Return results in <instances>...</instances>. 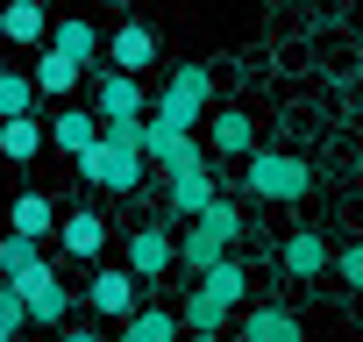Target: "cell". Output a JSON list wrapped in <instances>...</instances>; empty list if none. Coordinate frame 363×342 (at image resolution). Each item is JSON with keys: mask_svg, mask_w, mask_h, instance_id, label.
I'll return each mask as SVG.
<instances>
[{"mask_svg": "<svg viewBox=\"0 0 363 342\" xmlns=\"http://www.w3.org/2000/svg\"><path fill=\"white\" fill-rule=\"evenodd\" d=\"M0 43H8V29H0Z\"/></svg>", "mask_w": 363, "mask_h": 342, "instance_id": "32", "label": "cell"}, {"mask_svg": "<svg viewBox=\"0 0 363 342\" xmlns=\"http://www.w3.org/2000/svg\"><path fill=\"white\" fill-rule=\"evenodd\" d=\"M207 143H214V157H250L257 150V121L242 107H207Z\"/></svg>", "mask_w": 363, "mask_h": 342, "instance_id": "11", "label": "cell"}, {"mask_svg": "<svg viewBox=\"0 0 363 342\" xmlns=\"http://www.w3.org/2000/svg\"><path fill=\"white\" fill-rule=\"evenodd\" d=\"M29 328V307H22V292L15 285H0V335H22Z\"/></svg>", "mask_w": 363, "mask_h": 342, "instance_id": "29", "label": "cell"}, {"mask_svg": "<svg viewBox=\"0 0 363 342\" xmlns=\"http://www.w3.org/2000/svg\"><path fill=\"white\" fill-rule=\"evenodd\" d=\"M207 107H214V79H207V65H178V72L164 79L157 107H143V114H157V121H171V128H200Z\"/></svg>", "mask_w": 363, "mask_h": 342, "instance_id": "2", "label": "cell"}, {"mask_svg": "<svg viewBox=\"0 0 363 342\" xmlns=\"http://www.w3.org/2000/svg\"><path fill=\"white\" fill-rule=\"evenodd\" d=\"M86 72L65 57V50H36V72H29V86H36V100H65L72 86H79Z\"/></svg>", "mask_w": 363, "mask_h": 342, "instance_id": "17", "label": "cell"}, {"mask_svg": "<svg viewBox=\"0 0 363 342\" xmlns=\"http://www.w3.org/2000/svg\"><path fill=\"white\" fill-rule=\"evenodd\" d=\"M93 114H100V121H114V114H143V79H135V72H100V86H93Z\"/></svg>", "mask_w": 363, "mask_h": 342, "instance_id": "15", "label": "cell"}, {"mask_svg": "<svg viewBox=\"0 0 363 342\" xmlns=\"http://www.w3.org/2000/svg\"><path fill=\"white\" fill-rule=\"evenodd\" d=\"M0 29H8L15 50H43L50 15H43V0H0Z\"/></svg>", "mask_w": 363, "mask_h": 342, "instance_id": "13", "label": "cell"}, {"mask_svg": "<svg viewBox=\"0 0 363 342\" xmlns=\"http://www.w3.org/2000/svg\"><path fill=\"white\" fill-rule=\"evenodd\" d=\"M186 342H228V335H221V328H193Z\"/></svg>", "mask_w": 363, "mask_h": 342, "instance_id": "30", "label": "cell"}, {"mask_svg": "<svg viewBox=\"0 0 363 342\" xmlns=\"http://www.w3.org/2000/svg\"><path fill=\"white\" fill-rule=\"evenodd\" d=\"M100 50H107V72H135V79H143L150 57H157V29H150V22H121Z\"/></svg>", "mask_w": 363, "mask_h": 342, "instance_id": "8", "label": "cell"}, {"mask_svg": "<svg viewBox=\"0 0 363 342\" xmlns=\"http://www.w3.org/2000/svg\"><path fill=\"white\" fill-rule=\"evenodd\" d=\"M57 243H65V257H79V264H100V250H107V221H100L93 207H79V214H57Z\"/></svg>", "mask_w": 363, "mask_h": 342, "instance_id": "12", "label": "cell"}, {"mask_svg": "<svg viewBox=\"0 0 363 342\" xmlns=\"http://www.w3.org/2000/svg\"><path fill=\"white\" fill-rule=\"evenodd\" d=\"M193 221H200V228H214V236H221L228 250L242 243V207H235V200H221V193H214V200H207V207H200Z\"/></svg>", "mask_w": 363, "mask_h": 342, "instance_id": "25", "label": "cell"}, {"mask_svg": "<svg viewBox=\"0 0 363 342\" xmlns=\"http://www.w3.org/2000/svg\"><path fill=\"white\" fill-rule=\"evenodd\" d=\"M328 271H335L349 292H363V243H349V250H328Z\"/></svg>", "mask_w": 363, "mask_h": 342, "instance_id": "28", "label": "cell"}, {"mask_svg": "<svg viewBox=\"0 0 363 342\" xmlns=\"http://www.w3.org/2000/svg\"><path fill=\"white\" fill-rule=\"evenodd\" d=\"M121 342H178V314L171 307H135V314H121Z\"/></svg>", "mask_w": 363, "mask_h": 342, "instance_id": "21", "label": "cell"}, {"mask_svg": "<svg viewBox=\"0 0 363 342\" xmlns=\"http://www.w3.org/2000/svg\"><path fill=\"white\" fill-rule=\"evenodd\" d=\"M72 164H79V179H93V186H100V193H114V200H128V193L143 186V171H150L135 150H121V143H107V136H93Z\"/></svg>", "mask_w": 363, "mask_h": 342, "instance_id": "3", "label": "cell"}, {"mask_svg": "<svg viewBox=\"0 0 363 342\" xmlns=\"http://www.w3.org/2000/svg\"><path fill=\"white\" fill-rule=\"evenodd\" d=\"M57 342H100V335H93V328H65Z\"/></svg>", "mask_w": 363, "mask_h": 342, "instance_id": "31", "label": "cell"}, {"mask_svg": "<svg viewBox=\"0 0 363 342\" xmlns=\"http://www.w3.org/2000/svg\"><path fill=\"white\" fill-rule=\"evenodd\" d=\"M0 285H8V271H0Z\"/></svg>", "mask_w": 363, "mask_h": 342, "instance_id": "33", "label": "cell"}, {"mask_svg": "<svg viewBox=\"0 0 363 342\" xmlns=\"http://www.w3.org/2000/svg\"><path fill=\"white\" fill-rule=\"evenodd\" d=\"M8 228L43 243V236H57V207H50L43 193H15V200H8Z\"/></svg>", "mask_w": 363, "mask_h": 342, "instance_id": "19", "label": "cell"}, {"mask_svg": "<svg viewBox=\"0 0 363 342\" xmlns=\"http://www.w3.org/2000/svg\"><path fill=\"white\" fill-rule=\"evenodd\" d=\"M43 121H36V107L29 114H0V157H8V164H36L43 157Z\"/></svg>", "mask_w": 363, "mask_h": 342, "instance_id": "14", "label": "cell"}, {"mask_svg": "<svg viewBox=\"0 0 363 342\" xmlns=\"http://www.w3.org/2000/svg\"><path fill=\"white\" fill-rule=\"evenodd\" d=\"M50 50H65L79 72H93V57H100V36H93V22H86V15H72V22H50Z\"/></svg>", "mask_w": 363, "mask_h": 342, "instance_id": "18", "label": "cell"}, {"mask_svg": "<svg viewBox=\"0 0 363 342\" xmlns=\"http://www.w3.org/2000/svg\"><path fill=\"white\" fill-rule=\"evenodd\" d=\"M0 342H15V335H0Z\"/></svg>", "mask_w": 363, "mask_h": 342, "instance_id": "34", "label": "cell"}, {"mask_svg": "<svg viewBox=\"0 0 363 342\" xmlns=\"http://www.w3.org/2000/svg\"><path fill=\"white\" fill-rule=\"evenodd\" d=\"M221 257H228V243H221L214 228H200V221H193V228H178V264H186L193 278H200L207 264H221Z\"/></svg>", "mask_w": 363, "mask_h": 342, "instance_id": "22", "label": "cell"}, {"mask_svg": "<svg viewBox=\"0 0 363 342\" xmlns=\"http://www.w3.org/2000/svg\"><path fill=\"white\" fill-rule=\"evenodd\" d=\"M242 193L250 200H271V207H292L313 193V164L292 157V150H250L242 157Z\"/></svg>", "mask_w": 363, "mask_h": 342, "instance_id": "1", "label": "cell"}, {"mask_svg": "<svg viewBox=\"0 0 363 342\" xmlns=\"http://www.w3.org/2000/svg\"><path fill=\"white\" fill-rule=\"evenodd\" d=\"M200 292H214L221 307H242V299H250V271H242L235 257H221V264L200 271Z\"/></svg>", "mask_w": 363, "mask_h": 342, "instance_id": "23", "label": "cell"}, {"mask_svg": "<svg viewBox=\"0 0 363 342\" xmlns=\"http://www.w3.org/2000/svg\"><path fill=\"white\" fill-rule=\"evenodd\" d=\"M242 342H306V328H299L292 307H250L242 314Z\"/></svg>", "mask_w": 363, "mask_h": 342, "instance_id": "16", "label": "cell"}, {"mask_svg": "<svg viewBox=\"0 0 363 342\" xmlns=\"http://www.w3.org/2000/svg\"><path fill=\"white\" fill-rule=\"evenodd\" d=\"M36 264H43V257H36V236H15V228L0 236V271H8V278H22V271H36Z\"/></svg>", "mask_w": 363, "mask_h": 342, "instance_id": "26", "label": "cell"}, {"mask_svg": "<svg viewBox=\"0 0 363 342\" xmlns=\"http://www.w3.org/2000/svg\"><path fill=\"white\" fill-rule=\"evenodd\" d=\"M278 264H285V278L313 285V278L328 271V236H320V228H292V236L278 243Z\"/></svg>", "mask_w": 363, "mask_h": 342, "instance_id": "10", "label": "cell"}, {"mask_svg": "<svg viewBox=\"0 0 363 342\" xmlns=\"http://www.w3.org/2000/svg\"><path fill=\"white\" fill-rule=\"evenodd\" d=\"M171 264H178V236H171V228H135V236H128V271H135V278L157 285Z\"/></svg>", "mask_w": 363, "mask_h": 342, "instance_id": "9", "label": "cell"}, {"mask_svg": "<svg viewBox=\"0 0 363 342\" xmlns=\"http://www.w3.org/2000/svg\"><path fill=\"white\" fill-rule=\"evenodd\" d=\"M135 150H143V164H164V171H186V164H207V150L193 143V128H171V121H143V136H135Z\"/></svg>", "mask_w": 363, "mask_h": 342, "instance_id": "5", "label": "cell"}, {"mask_svg": "<svg viewBox=\"0 0 363 342\" xmlns=\"http://www.w3.org/2000/svg\"><path fill=\"white\" fill-rule=\"evenodd\" d=\"M214 193H221V186H214V171H207V164L164 171V207H171V221H193V214H200Z\"/></svg>", "mask_w": 363, "mask_h": 342, "instance_id": "7", "label": "cell"}, {"mask_svg": "<svg viewBox=\"0 0 363 342\" xmlns=\"http://www.w3.org/2000/svg\"><path fill=\"white\" fill-rule=\"evenodd\" d=\"M86 299H93V314L121 321V314H135V299H143V278H135L128 264H100V271H93V285H86Z\"/></svg>", "mask_w": 363, "mask_h": 342, "instance_id": "6", "label": "cell"}, {"mask_svg": "<svg viewBox=\"0 0 363 342\" xmlns=\"http://www.w3.org/2000/svg\"><path fill=\"white\" fill-rule=\"evenodd\" d=\"M43 136H50L57 150H72V157H79V150L100 136V114H93V107H65V114H50V128H43Z\"/></svg>", "mask_w": 363, "mask_h": 342, "instance_id": "20", "label": "cell"}, {"mask_svg": "<svg viewBox=\"0 0 363 342\" xmlns=\"http://www.w3.org/2000/svg\"><path fill=\"white\" fill-rule=\"evenodd\" d=\"M8 285L22 292L29 328H65V321H72V285H57L50 264H36V271H22V278H8Z\"/></svg>", "mask_w": 363, "mask_h": 342, "instance_id": "4", "label": "cell"}, {"mask_svg": "<svg viewBox=\"0 0 363 342\" xmlns=\"http://www.w3.org/2000/svg\"><path fill=\"white\" fill-rule=\"evenodd\" d=\"M29 107H36L29 72H0V114H29Z\"/></svg>", "mask_w": 363, "mask_h": 342, "instance_id": "27", "label": "cell"}, {"mask_svg": "<svg viewBox=\"0 0 363 342\" xmlns=\"http://www.w3.org/2000/svg\"><path fill=\"white\" fill-rule=\"evenodd\" d=\"M228 321H235V307H221V299L200 292V285L186 292V307H178V328H228Z\"/></svg>", "mask_w": 363, "mask_h": 342, "instance_id": "24", "label": "cell"}]
</instances>
